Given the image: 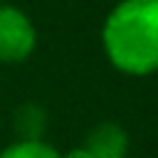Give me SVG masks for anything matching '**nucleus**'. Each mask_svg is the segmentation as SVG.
<instances>
[{
  "label": "nucleus",
  "instance_id": "nucleus-1",
  "mask_svg": "<svg viewBox=\"0 0 158 158\" xmlns=\"http://www.w3.org/2000/svg\"><path fill=\"white\" fill-rule=\"evenodd\" d=\"M101 44L123 74L158 72V0H118L104 20Z\"/></svg>",
  "mask_w": 158,
  "mask_h": 158
},
{
  "label": "nucleus",
  "instance_id": "nucleus-2",
  "mask_svg": "<svg viewBox=\"0 0 158 158\" xmlns=\"http://www.w3.org/2000/svg\"><path fill=\"white\" fill-rule=\"evenodd\" d=\"M37 44V30L32 20L15 5L0 2V62H25Z\"/></svg>",
  "mask_w": 158,
  "mask_h": 158
},
{
  "label": "nucleus",
  "instance_id": "nucleus-3",
  "mask_svg": "<svg viewBox=\"0 0 158 158\" xmlns=\"http://www.w3.org/2000/svg\"><path fill=\"white\" fill-rule=\"evenodd\" d=\"M84 148L91 153V158H126L128 136L118 123L104 121L86 136Z\"/></svg>",
  "mask_w": 158,
  "mask_h": 158
},
{
  "label": "nucleus",
  "instance_id": "nucleus-4",
  "mask_svg": "<svg viewBox=\"0 0 158 158\" xmlns=\"http://www.w3.org/2000/svg\"><path fill=\"white\" fill-rule=\"evenodd\" d=\"M47 123V114L37 104H25L15 114V128L20 133V141H42V131Z\"/></svg>",
  "mask_w": 158,
  "mask_h": 158
},
{
  "label": "nucleus",
  "instance_id": "nucleus-5",
  "mask_svg": "<svg viewBox=\"0 0 158 158\" xmlns=\"http://www.w3.org/2000/svg\"><path fill=\"white\" fill-rule=\"evenodd\" d=\"M0 158H62V153L44 141H17L7 146Z\"/></svg>",
  "mask_w": 158,
  "mask_h": 158
},
{
  "label": "nucleus",
  "instance_id": "nucleus-6",
  "mask_svg": "<svg viewBox=\"0 0 158 158\" xmlns=\"http://www.w3.org/2000/svg\"><path fill=\"white\" fill-rule=\"evenodd\" d=\"M62 158H91V153H89L84 146H79V148L69 151V153H67V156H62Z\"/></svg>",
  "mask_w": 158,
  "mask_h": 158
}]
</instances>
